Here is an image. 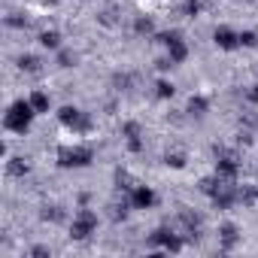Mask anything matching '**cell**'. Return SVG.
<instances>
[{
	"instance_id": "1",
	"label": "cell",
	"mask_w": 258,
	"mask_h": 258,
	"mask_svg": "<svg viewBox=\"0 0 258 258\" xmlns=\"http://www.w3.org/2000/svg\"><path fill=\"white\" fill-rule=\"evenodd\" d=\"M34 118H37L34 103L25 100V97H19V100H13V103L7 106L4 127H7L10 134H28V131H31V124H34Z\"/></svg>"
},
{
	"instance_id": "2",
	"label": "cell",
	"mask_w": 258,
	"mask_h": 258,
	"mask_svg": "<svg viewBox=\"0 0 258 258\" xmlns=\"http://www.w3.org/2000/svg\"><path fill=\"white\" fill-rule=\"evenodd\" d=\"M58 121H61V127H67V131H73V134H91L94 131L91 115L82 112L79 106H70V103L58 109Z\"/></svg>"
},
{
	"instance_id": "3",
	"label": "cell",
	"mask_w": 258,
	"mask_h": 258,
	"mask_svg": "<svg viewBox=\"0 0 258 258\" xmlns=\"http://www.w3.org/2000/svg\"><path fill=\"white\" fill-rule=\"evenodd\" d=\"M91 161H94L91 146H58V167L64 170H79V167H88Z\"/></svg>"
},
{
	"instance_id": "4",
	"label": "cell",
	"mask_w": 258,
	"mask_h": 258,
	"mask_svg": "<svg viewBox=\"0 0 258 258\" xmlns=\"http://www.w3.org/2000/svg\"><path fill=\"white\" fill-rule=\"evenodd\" d=\"M97 225H100V216H97L94 210H88V207H79V213H76L73 222H70V240H76V243L88 240V237L97 231Z\"/></svg>"
},
{
	"instance_id": "5",
	"label": "cell",
	"mask_w": 258,
	"mask_h": 258,
	"mask_svg": "<svg viewBox=\"0 0 258 258\" xmlns=\"http://www.w3.org/2000/svg\"><path fill=\"white\" fill-rule=\"evenodd\" d=\"M216 152V167H213V173H219L225 182H237V176H240V158L234 155V152H225V149H213Z\"/></svg>"
},
{
	"instance_id": "6",
	"label": "cell",
	"mask_w": 258,
	"mask_h": 258,
	"mask_svg": "<svg viewBox=\"0 0 258 258\" xmlns=\"http://www.w3.org/2000/svg\"><path fill=\"white\" fill-rule=\"evenodd\" d=\"M146 243L149 246H158V249H164V252H182V246H185V240L179 237V234H173L167 225H161V228H155L149 237H146Z\"/></svg>"
},
{
	"instance_id": "7",
	"label": "cell",
	"mask_w": 258,
	"mask_h": 258,
	"mask_svg": "<svg viewBox=\"0 0 258 258\" xmlns=\"http://www.w3.org/2000/svg\"><path fill=\"white\" fill-rule=\"evenodd\" d=\"M127 201H131V210H152L158 204V195L149 188V185H134L131 191H127Z\"/></svg>"
},
{
	"instance_id": "8",
	"label": "cell",
	"mask_w": 258,
	"mask_h": 258,
	"mask_svg": "<svg viewBox=\"0 0 258 258\" xmlns=\"http://www.w3.org/2000/svg\"><path fill=\"white\" fill-rule=\"evenodd\" d=\"M213 43H216L222 52H234V49H240V31H234V28H228V25H219V28L213 31Z\"/></svg>"
},
{
	"instance_id": "9",
	"label": "cell",
	"mask_w": 258,
	"mask_h": 258,
	"mask_svg": "<svg viewBox=\"0 0 258 258\" xmlns=\"http://www.w3.org/2000/svg\"><path fill=\"white\" fill-rule=\"evenodd\" d=\"M240 228L234 225V222H222L219 225V249L222 252H234L237 249V243H240Z\"/></svg>"
},
{
	"instance_id": "10",
	"label": "cell",
	"mask_w": 258,
	"mask_h": 258,
	"mask_svg": "<svg viewBox=\"0 0 258 258\" xmlns=\"http://www.w3.org/2000/svg\"><path fill=\"white\" fill-rule=\"evenodd\" d=\"M210 201H213V207H216V210H231L234 204H240V195H237V188L228 182V185H225L219 195H213Z\"/></svg>"
},
{
	"instance_id": "11",
	"label": "cell",
	"mask_w": 258,
	"mask_h": 258,
	"mask_svg": "<svg viewBox=\"0 0 258 258\" xmlns=\"http://www.w3.org/2000/svg\"><path fill=\"white\" fill-rule=\"evenodd\" d=\"M37 43H40L43 49H49V52H58V49H64V37H61V31H55V28H49V31H40Z\"/></svg>"
},
{
	"instance_id": "12",
	"label": "cell",
	"mask_w": 258,
	"mask_h": 258,
	"mask_svg": "<svg viewBox=\"0 0 258 258\" xmlns=\"http://www.w3.org/2000/svg\"><path fill=\"white\" fill-rule=\"evenodd\" d=\"M185 112H188L191 118H204V115L210 112V97H204V94H191L188 103H185Z\"/></svg>"
},
{
	"instance_id": "13",
	"label": "cell",
	"mask_w": 258,
	"mask_h": 258,
	"mask_svg": "<svg viewBox=\"0 0 258 258\" xmlns=\"http://www.w3.org/2000/svg\"><path fill=\"white\" fill-rule=\"evenodd\" d=\"M228 182L219 176V173H210V176H204L201 182H198V188H201V195H207V198H213V195H219L222 188H225Z\"/></svg>"
},
{
	"instance_id": "14",
	"label": "cell",
	"mask_w": 258,
	"mask_h": 258,
	"mask_svg": "<svg viewBox=\"0 0 258 258\" xmlns=\"http://www.w3.org/2000/svg\"><path fill=\"white\" fill-rule=\"evenodd\" d=\"M134 34H137V37H146V40H152V37L158 34V28H155V19H152V16H137V19H134Z\"/></svg>"
},
{
	"instance_id": "15",
	"label": "cell",
	"mask_w": 258,
	"mask_h": 258,
	"mask_svg": "<svg viewBox=\"0 0 258 258\" xmlns=\"http://www.w3.org/2000/svg\"><path fill=\"white\" fill-rule=\"evenodd\" d=\"M167 58L179 67V64H185L188 61V46H185V40H176V43H170L167 46Z\"/></svg>"
},
{
	"instance_id": "16",
	"label": "cell",
	"mask_w": 258,
	"mask_h": 258,
	"mask_svg": "<svg viewBox=\"0 0 258 258\" xmlns=\"http://www.w3.org/2000/svg\"><path fill=\"white\" fill-rule=\"evenodd\" d=\"M31 103H34V109H37V115H46L49 109H52V97L43 91V88H37V91H31V97H28Z\"/></svg>"
},
{
	"instance_id": "17",
	"label": "cell",
	"mask_w": 258,
	"mask_h": 258,
	"mask_svg": "<svg viewBox=\"0 0 258 258\" xmlns=\"http://www.w3.org/2000/svg\"><path fill=\"white\" fill-rule=\"evenodd\" d=\"M7 173H10L13 179H22V176H28V173H31V164H28V158H7Z\"/></svg>"
},
{
	"instance_id": "18",
	"label": "cell",
	"mask_w": 258,
	"mask_h": 258,
	"mask_svg": "<svg viewBox=\"0 0 258 258\" xmlns=\"http://www.w3.org/2000/svg\"><path fill=\"white\" fill-rule=\"evenodd\" d=\"M16 64H19L22 73H40V70H43V61H40L37 55H19Z\"/></svg>"
},
{
	"instance_id": "19",
	"label": "cell",
	"mask_w": 258,
	"mask_h": 258,
	"mask_svg": "<svg viewBox=\"0 0 258 258\" xmlns=\"http://www.w3.org/2000/svg\"><path fill=\"white\" fill-rule=\"evenodd\" d=\"M173 94H176V85L170 79H158L155 82V97L158 100H173Z\"/></svg>"
},
{
	"instance_id": "20",
	"label": "cell",
	"mask_w": 258,
	"mask_h": 258,
	"mask_svg": "<svg viewBox=\"0 0 258 258\" xmlns=\"http://www.w3.org/2000/svg\"><path fill=\"white\" fill-rule=\"evenodd\" d=\"M188 164V155L185 152H167L164 155V167H170V170H182Z\"/></svg>"
},
{
	"instance_id": "21",
	"label": "cell",
	"mask_w": 258,
	"mask_h": 258,
	"mask_svg": "<svg viewBox=\"0 0 258 258\" xmlns=\"http://www.w3.org/2000/svg\"><path fill=\"white\" fill-rule=\"evenodd\" d=\"M121 137H124V140H137V137H143V124L134 121V118L124 121V124H121Z\"/></svg>"
},
{
	"instance_id": "22",
	"label": "cell",
	"mask_w": 258,
	"mask_h": 258,
	"mask_svg": "<svg viewBox=\"0 0 258 258\" xmlns=\"http://www.w3.org/2000/svg\"><path fill=\"white\" fill-rule=\"evenodd\" d=\"M55 55H58V58H55V61H58V67H64V70L76 67V61H79V55H76V52H70V49H58Z\"/></svg>"
},
{
	"instance_id": "23",
	"label": "cell",
	"mask_w": 258,
	"mask_h": 258,
	"mask_svg": "<svg viewBox=\"0 0 258 258\" xmlns=\"http://www.w3.org/2000/svg\"><path fill=\"white\" fill-rule=\"evenodd\" d=\"M179 219H182V225L188 228V234H195V228H201V222H204V219H201V213H191V210H182V213H179Z\"/></svg>"
},
{
	"instance_id": "24",
	"label": "cell",
	"mask_w": 258,
	"mask_h": 258,
	"mask_svg": "<svg viewBox=\"0 0 258 258\" xmlns=\"http://www.w3.org/2000/svg\"><path fill=\"white\" fill-rule=\"evenodd\" d=\"M152 40H155L158 46H164V49H167L170 43H176V40H182V34H179V31H158V34H155Z\"/></svg>"
},
{
	"instance_id": "25",
	"label": "cell",
	"mask_w": 258,
	"mask_h": 258,
	"mask_svg": "<svg viewBox=\"0 0 258 258\" xmlns=\"http://www.w3.org/2000/svg\"><path fill=\"white\" fill-rule=\"evenodd\" d=\"M40 219H43V222H64L67 216H64V210H61V207H55V204H52V207H43Z\"/></svg>"
},
{
	"instance_id": "26",
	"label": "cell",
	"mask_w": 258,
	"mask_h": 258,
	"mask_svg": "<svg viewBox=\"0 0 258 258\" xmlns=\"http://www.w3.org/2000/svg\"><path fill=\"white\" fill-rule=\"evenodd\" d=\"M7 28L25 31V28H28V16H22V13H10V16H7Z\"/></svg>"
},
{
	"instance_id": "27",
	"label": "cell",
	"mask_w": 258,
	"mask_h": 258,
	"mask_svg": "<svg viewBox=\"0 0 258 258\" xmlns=\"http://www.w3.org/2000/svg\"><path fill=\"white\" fill-rule=\"evenodd\" d=\"M258 46V31H240V49H255Z\"/></svg>"
},
{
	"instance_id": "28",
	"label": "cell",
	"mask_w": 258,
	"mask_h": 258,
	"mask_svg": "<svg viewBox=\"0 0 258 258\" xmlns=\"http://www.w3.org/2000/svg\"><path fill=\"white\" fill-rule=\"evenodd\" d=\"M201 0H185L182 4V16H188V19H195V16H201Z\"/></svg>"
},
{
	"instance_id": "29",
	"label": "cell",
	"mask_w": 258,
	"mask_h": 258,
	"mask_svg": "<svg viewBox=\"0 0 258 258\" xmlns=\"http://www.w3.org/2000/svg\"><path fill=\"white\" fill-rule=\"evenodd\" d=\"M28 255H31V258H52V249H49V246H31Z\"/></svg>"
},
{
	"instance_id": "30",
	"label": "cell",
	"mask_w": 258,
	"mask_h": 258,
	"mask_svg": "<svg viewBox=\"0 0 258 258\" xmlns=\"http://www.w3.org/2000/svg\"><path fill=\"white\" fill-rule=\"evenodd\" d=\"M127 143V152H131V155H140L143 152V137H137V140H124Z\"/></svg>"
},
{
	"instance_id": "31",
	"label": "cell",
	"mask_w": 258,
	"mask_h": 258,
	"mask_svg": "<svg viewBox=\"0 0 258 258\" xmlns=\"http://www.w3.org/2000/svg\"><path fill=\"white\" fill-rule=\"evenodd\" d=\"M155 67H158V70H161V73H167V70H173V67H176V64H173V61H170V58H167V55H164V58H158V61H155Z\"/></svg>"
},
{
	"instance_id": "32",
	"label": "cell",
	"mask_w": 258,
	"mask_h": 258,
	"mask_svg": "<svg viewBox=\"0 0 258 258\" xmlns=\"http://www.w3.org/2000/svg\"><path fill=\"white\" fill-rule=\"evenodd\" d=\"M237 143H240V146H252V143H255L252 131H240V134H237Z\"/></svg>"
},
{
	"instance_id": "33",
	"label": "cell",
	"mask_w": 258,
	"mask_h": 258,
	"mask_svg": "<svg viewBox=\"0 0 258 258\" xmlns=\"http://www.w3.org/2000/svg\"><path fill=\"white\" fill-rule=\"evenodd\" d=\"M246 100H249V103H252V106H258V82H255V85H249V88H246Z\"/></svg>"
},
{
	"instance_id": "34",
	"label": "cell",
	"mask_w": 258,
	"mask_h": 258,
	"mask_svg": "<svg viewBox=\"0 0 258 258\" xmlns=\"http://www.w3.org/2000/svg\"><path fill=\"white\" fill-rule=\"evenodd\" d=\"M37 4H40V7H55L58 0H37Z\"/></svg>"
},
{
	"instance_id": "35",
	"label": "cell",
	"mask_w": 258,
	"mask_h": 258,
	"mask_svg": "<svg viewBox=\"0 0 258 258\" xmlns=\"http://www.w3.org/2000/svg\"><path fill=\"white\" fill-rule=\"evenodd\" d=\"M252 198H255V204H258V182H252Z\"/></svg>"
},
{
	"instance_id": "36",
	"label": "cell",
	"mask_w": 258,
	"mask_h": 258,
	"mask_svg": "<svg viewBox=\"0 0 258 258\" xmlns=\"http://www.w3.org/2000/svg\"><path fill=\"white\" fill-rule=\"evenodd\" d=\"M255 127H258V118H255Z\"/></svg>"
},
{
	"instance_id": "37",
	"label": "cell",
	"mask_w": 258,
	"mask_h": 258,
	"mask_svg": "<svg viewBox=\"0 0 258 258\" xmlns=\"http://www.w3.org/2000/svg\"><path fill=\"white\" fill-rule=\"evenodd\" d=\"M82 4H88V0H82Z\"/></svg>"
}]
</instances>
